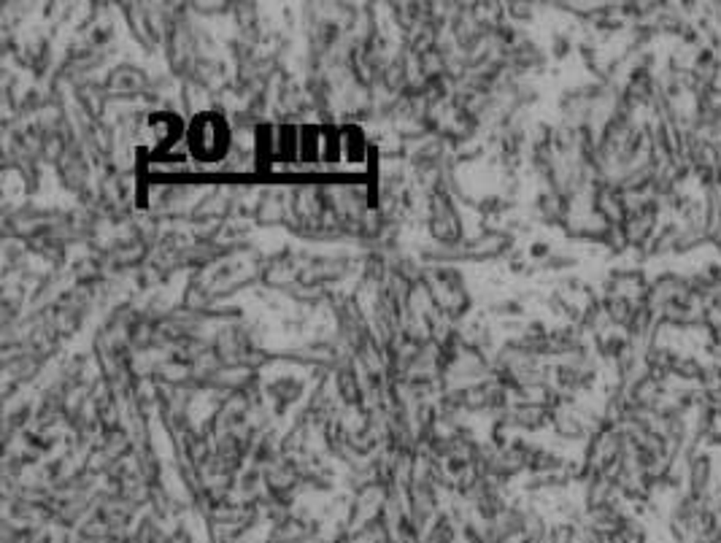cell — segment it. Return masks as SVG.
Here are the masks:
<instances>
[{
  "label": "cell",
  "mask_w": 721,
  "mask_h": 543,
  "mask_svg": "<svg viewBox=\"0 0 721 543\" xmlns=\"http://www.w3.org/2000/svg\"><path fill=\"white\" fill-rule=\"evenodd\" d=\"M708 400H711V409H714V411H721V387L708 392Z\"/></svg>",
  "instance_id": "cell-7"
},
{
  "label": "cell",
  "mask_w": 721,
  "mask_h": 543,
  "mask_svg": "<svg viewBox=\"0 0 721 543\" xmlns=\"http://www.w3.org/2000/svg\"><path fill=\"white\" fill-rule=\"evenodd\" d=\"M708 246V236L705 230H692V228H684L681 225V233H678V241H675V257H684V254H692L697 249Z\"/></svg>",
  "instance_id": "cell-4"
},
{
  "label": "cell",
  "mask_w": 721,
  "mask_h": 543,
  "mask_svg": "<svg viewBox=\"0 0 721 543\" xmlns=\"http://www.w3.org/2000/svg\"><path fill=\"white\" fill-rule=\"evenodd\" d=\"M705 446H708V449H721V411H714V414H711L708 435H705Z\"/></svg>",
  "instance_id": "cell-6"
},
{
  "label": "cell",
  "mask_w": 721,
  "mask_h": 543,
  "mask_svg": "<svg viewBox=\"0 0 721 543\" xmlns=\"http://www.w3.org/2000/svg\"><path fill=\"white\" fill-rule=\"evenodd\" d=\"M678 233H681V222L670 219V222H662V228L657 230V236L652 239V243L646 246V257H675V241H678Z\"/></svg>",
  "instance_id": "cell-2"
},
{
  "label": "cell",
  "mask_w": 721,
  "mask_h": 543,
  "mask_svg": "<svg viewBox=\"0 0 721 543\" xmlns=\"http://www.w3.org/2000/svg\"><path fill=\"white\" fill-rule=\"evenodd\" d=\"M703 322H705V335L721 333V303L705 305V311H703Z\"/></svg>",
  "instance_id": "cell-5"
},
{
  "label": "cell",
  "mask_w": 721,
  "mask_h": 543,
  "mask_svg": "<svg viewBox=\"0 0 721 543\" xmlns=\"http://www.w3.org/2000/svg\"><path fill=\"white\" fill-rule=\"evenodd\" d=\"M716 486V460L711 454V449H700L692 460H689V471H686V489L694 497H711Z\"/></svg>",
  "instance_id": "cell-1"
},
{
  "label": "cell",
  "mask_w": 721,
  "mask_h": 543,
  "mask_svg": "<svg viewBox=\"0 0 721 543\" xmlns=\"http://www.w3.org/2000/svg\"><path fill=\"white\" fill-rule=\"evenodd\" d=\"M703 370H705V362L700 360L697 355H678L670 378H675V381L684 384V387H700Z\"/></svg>",
  "instance_id": "cell-3"
}]
</instances>
